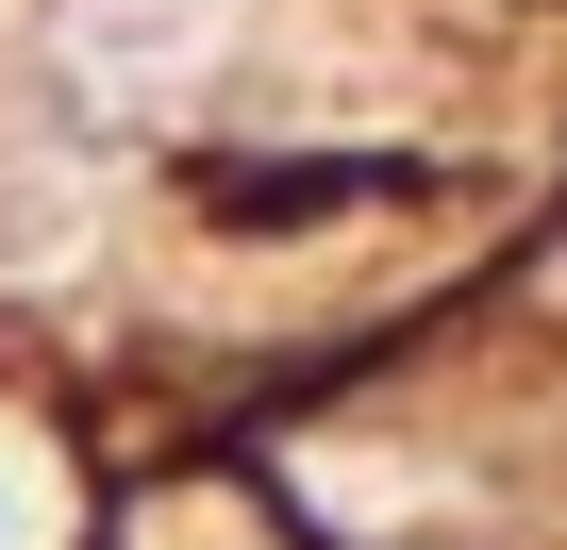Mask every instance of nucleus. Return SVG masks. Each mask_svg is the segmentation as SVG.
Returning <instances> with one entry per match:
<instances>
[{
  "label": "nucleus",
  "mask_w": 567,
  "mask_h": 550,
  "mask_svg": "<svg viewBox=\"0 0 567 550\" xmlns=\"http://www.w3.org/2000/svg\"><path fill=\"white\" fill-rule=\"evenodd\" d=\"M0 550H18V517H0Z\"/></svg>",
  "instance_id": "nucleus-1"
}]
</instances>
